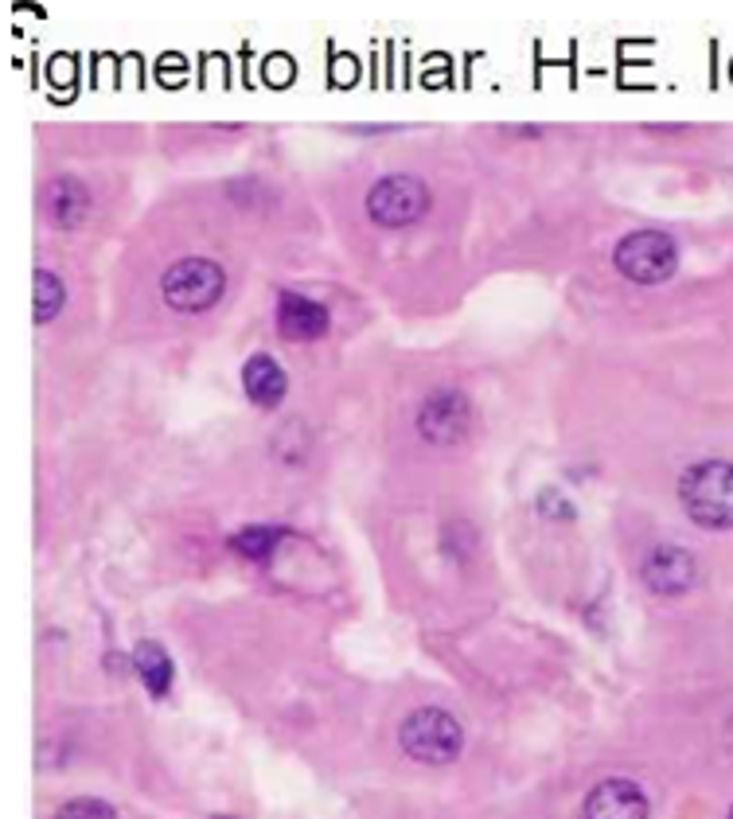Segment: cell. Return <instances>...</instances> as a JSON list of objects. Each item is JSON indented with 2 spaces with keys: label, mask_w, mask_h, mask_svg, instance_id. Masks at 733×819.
<instances>
[{
  "label": "cell",
  "mask_w": 733,
  "mask_h": 819,
  "mask_svg": "<svg viewBox=\"0 0 733 819\" xmlns=\"http://www.w3.org/2000/svg\"><path fill=\"white\" fill-rule=\"evenodd\" d=\"M679 504L699 527L730 531L733 527V461H699L679 476Z\"/></svg>",
  "instance_id": "6da1fadb"
},
{
  "label": "cell",
  "mask_w": 733,
  "mask_h": 819,
  "mask_svg": "<svg viewBox=\"0 0 733 819\" xmlns=\"http://www.w3.org/2000/svg\"><path fill=\"white\" fill-rule=\"evenodd\" d=\"M160 297L172 313L203 316L227 297V270L214 258L184 254L160 273Z\"/></svg>",
  "instance_id": "7a4b0ae2"
},
{
  "label": "cell",
  "mask_w": 733,
  "mask_h": 819,
  "mask_svg": "<svg viewBox=\"0 0 733 819\" xmlns=\"http://www.w3.org/2000/svg\"><path fill=\"white\" fill-rule=\"evenodd\" d=\"M429 203H433V191L421 176L413 172H387L367 188L363 196V211L375 227L383 231H406V227H418L429 216Z\"/></svg>",
  "instance_id": "3957f363"
},
{
  "label": "cell",
  "mask_w": 733,
  "mask_h": 819,
  "mask_svg": "<svg viewBox=\"0 0 733 819\" xmlns=\"http://www.w3.org/2000/svg\"><path fill=\"white\" fill-rule=\"evenodd\" d=\"M398 745L418 765H453L464 749V729L441 706H418L398 726Z\"/></svg>",
  "instance_id": "277c9868"
},
{
  "label": "cell",
  "mask_w": 733,
  "mask_h": 819,
  "mask_svg": "<svg viewBox=\"0 0 733 819\" xmlns=\"http://www.w3.org/2000/svg\"><path fill=\"white\" fill-rule=\"evenodd\" d=\"M612 265L632 285H663L679 270V242L668 231H628L612 246Z\"/></svg>",
  "instance_id": "5b68a950"
},
{
  "label": "cell",
  "mask_w": 733,
  "mask_h": 819,
  "mask_svg": "<svg viewBox=\"0 0 733 819\" xmlns=\"http://www.w3.org/2000/svg\"><path fill=\"white\" fill-rule=\"evenodd\" d=\"M477 410L457 387H433L418 406V433L429 445H461L472 433Z\"/></svg>",
  "instance_id": "8992f818"
},
{
  "label": "cell",
  "mask_w": 733,
  "mask_h": 819,
  "mask_svg": "<svg viewBox=\"0 0 733 819\" xmlns=\"http://www.w3.org/2000/svg\"><path fill=\"white\" fill-rule=\"evenodd\" d=\"M273 324H278V336L289 344H316L332 332V308L301 290H278Z\"/></svg>",
  "instance_id": "52a82bcc"
},
{
  "label": "cell",
  "mask_w": 733,
  "mask_h": 819,
  "mask_svg": "<svg viewBox=\"0 0 733 819\" xmlns=\"http://www.w3.org/2000/svg\"><path fill=\"white\" fill-rule=\"evenodd\" d=\"M640 578L656 597H687L694 589V581H699V563H694V555L687 546L656 543L643 555Z\"/></svg>",
  "instance_id": "ba28073f"
},
{
  "label": "cell",
  "mask_w": 733,
  "mask_h": 819,
  "mask_svg": "<svg viewBox=\"0 0 733 819\" xmlns=\"http://www.w3.org/2000/svg\"><path fill=\"white\" fill-rule=\"evenodd\" d=\"M40 211L55 231H78L91 216V188L71 172L51 176L40 188Z\"/></svg>",
  "instance_id": "9c48e42d"
},
{
  "label": "cell",
  "mask_w": 733,
  "mask_h": 819,
  "mask_svg": "<svg viewBox=\"0 0 733 819\" xmlns=\"http://www.w3.org/2000/svg\"><path fill=\"white\" fill-rule=\"evenodd\" d=\"M651 804L636 780L609 777L589 788L582 804V819H648Z\"/></svg>",
  "instance_id": "30bf717a"
},
{
  "label": "cell",
  "mask_w": 733,
  "mask_h": 819,
  "mask_svg": "<svg viewBox=\"0 0 733 819\" xmlns=\"http://www.w3.org/2000/svg\"><path fill=\"white\" fill-rule=\"evenodd\" d=\"M242 395L250 398V406L258 410H278L289 395V375L270 351H254L242 364Z\"/></svg>",
  "instance_id": "8fae6325"
},
{
  "label": "cell",
  "mask_w": 733,
  "mask_h": 819,
  "mask_svg": "<svg viewBox=\"0 0 733 819\" xmlns=\"http://www.w3.org/2000/svg\"><path fill=\"white\" fill-rule=\"evenodd\" d=\"M129 660H133V671L140 675V683H145V691H149L153 699H168L172 679H176L172 655H168L157 640H140V644L133 648Z\"/></svg>",
  "instance_id": "7c38bea8"
},
{
  "label": "cell",
  "mask_w": 733,
  "mask_h": 819,
  "mask_svg": "<svg viewBox=\"0 0 733 819\" xmlns=\"http://www.w3.org/2000/svg\"><path fill=\"white\" fill-rule=\"evenodd\" d=\"M285 538H289L285 527H270V523H250V527L234 531V535L227 538V546H231L239 558H247V563H270L273 550H278Z\"/></svg>",
  "instance_id": "4fadbf2b"
},
{
  "label": "cell",
  "mask_w": 733,
  "mask_h": 819,
  "mask_svg": "<svg viewBox=\"0 0 733 819\" xmlns=\"http://www.w3.org/2000/svg\"><path fill=\"white\" fill-rule=\"evenodd\" d=\"M66 308V282L51 265H35L32 270V321L51 324Z\"/></svg>",
  "instance_id": "5bb4252c"
},
{
  "label": "cell",
  "mask_w": 733,
  "mask_h": 819,
  "mask_svg": "<svg viewBox=\"0 0 733 819\" xmlns=\"http://www.w3.org/2000/svg\"><path fill=\"white\" fill-rule=\"evenodd\" d=\"M55 819H117V808L98 796H75L55 811Z\"/></svg>",
  "instance_id": "9a60e30c"
},
{
  "label": "cell",
  "mask_w": 733,
  "mask_h": 819,
  "mask_svg": "<svg viewBox=\"0 0 733 819\" xmlns=\"http://www.w3.org/2000/svg\"><path fill=\"white\" fill-rule=\"evenodd\" d=\"M535 507H538L543 515H551V519H574V504H569V500H562L554 489H543V492H538Z\"/></svg>",
  "instance_id": "2e32d148"
},
{
  "label": "cell",
  "mask_w": 733,
  "mask_h": 819,
  "mask_svg": "<svg viewBox=\"0 0 733 819\" xmlns=\"http://www.w3.org/2000/svg\"><path fill=\"white\" fill-rule=\"evenodd\" d=\"M211 819H234V816H211Z\"/></svg>",
  "instance_id": "e0dca14e"
},
{
  "label": "cell",
  "mask_w": 733,
  "mask_h": 819,
  "mask_svg": "<svg viewBox=\"0 0 733 819\" xmlns=\"http://www.w3.org/2000/svg\"><path fill=\"white\" fill-rule=\"evenodd\" d=\"M730 819H733V808H730Z\"/></svg>",
  "instance_id": "ac0fdd59"
}]
</instances>
